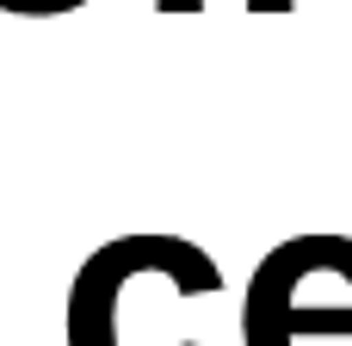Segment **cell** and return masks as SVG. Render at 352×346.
<instances>
[{
  "label": "cell",
  "mask_w": 352,
  "mask_h": 346,
  "mask_svg": "<svg viewBox=\"0 0 352 346\" xmlns=\"http://www.w3.org/2000/svg\"><path fill=\"white\" fill-rule=\"evenodd\" d=\"M248 12H291V0H248Z\"/></svg>",
  "instance_id": "obj_4"
},
{
  "label": "cell",
  "mask_w": 352,
  "mask_h": 346,
  "mask_svg": "<svg viewBox=\"0 0 352 346\" xmlns=\"http://www.w3.org/2000/svg\"><path fill=\"white\" fill-rule=\"evenodd\" d=\"M74 6H87V0H0V12H25V19H56Z\"/></svg>",
  "instance_id": "obj_2"
},
{
  "label": "cell",
  "mask_w": 352,
  "mask_h": 346,
  "mask_svg": "<svg viewBox=\"0 0 352 346\" xmlns=\"http://www.w3.org/2000/svg\"><path fill=\"white\" fill-rule=\"evenodd\" d=\"M352 334V266L340 272V285L328 291V303L309 297L303 279V248L297 235L278 241L254 285H248V310H241V340L248 346H309V340H346Z\"/></svg>",
  "instance_id": "obj_1"
},
{
  "label": "cell",
  "mask_w": 352,
  "mask_h": 346,
  "mask_svg": "<svg viewBox=\"0 0 352 346\" xmlns=\"http://www.w3.org/2000/svg\"><path fill=\"white\" fill-rule=\"evenodd\" d=\"M155 6H161V12H198L204 0H155Z\"/></svg>",
  "instance_id": "obj_3"
}]
</instances>
